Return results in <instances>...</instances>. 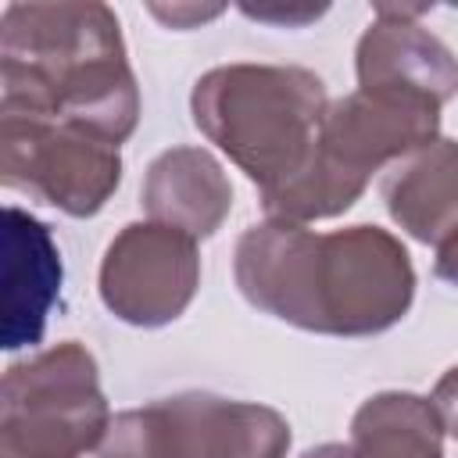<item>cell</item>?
<instances>
[{"label": "cell", "mask_w": 458, "mask_h": 458, "mask_svg": "<svg viewBox=\"0 0 458 458\" xmlns=\"http://www.w3.org/2000/svg\"><path fill=\"white\" fill-rule=\"evenodd\" d=\"M111 426L97 358L61 340L14 361L0 383V458H82Z\"/></svg>", "instance_id": "cell-5"}, {"label": "cell", "mask_w": 458, "mask_h": 458, "mask_svg": "<svg viewBox=\"0 0 458 458\" xmlns=\"http://www.w3.org/2000/svg\"><path fill=\"white\" fill-rule=\"evenodd\" d=\"M383 204L397 229L419 243H440L458 229V140H433L383 175Z\"/></svg>", "instance_id": "cell-12"}, {"label": "cell", "mask_w": 458, "mask_h": 458, "mask_svg": "<svg viewBox=\"0 0 458 458\" xmlns=\"http://www.w3.org/2000/svg\"><path fill=\"white\" fill-rule=\"evenodd\" d=\"M61 250L50 229L7 204L4 208V351L36 347L47 315L61 297Z\"/></svg>", "instance_id": "cell-10"}, {"label": "cell", "mask_w": 458, "mask_h": 458, "mask_svg": "<svg viewBox=\"0 0 458 458\" xmlns=\"http://www.w3.org/2000/svg\"><path fill=\"white\" fill-rule=\"evenodd\" d=\"M326 82L301 64H218L193 82V125L268 193L301 172L326 118Z\"/></svg>", "instance_id": "cell-3"}, {"label": "cell", "mask_w": 458, "mask_h": 458, "mask_svg": "<svg viewBox=\"0 0 458 458\" xmlns=\"http://www.w3.org/2000/svg\"><path fill=\"white\" fill-rule=\"evenodd\" d=\"M0 168L21 190L72 218H93L122 182L114 143L50 118L0 114Z\"/></svg>", "instance_id": "cell-7"}, {"label": "cell", "mask_w": 458, "mask_h": 458, "mask_svg": "<svg viewBox=\"0 0 458 458\" xmlns=\"http://www.w3.org/2000/svg\"><path fill=\"white\" fill-rule=\"evenodd\" d=\"M0 114L68 122L122 147L140 122V86L118 14L97 0L7 4Z\"/></svg>", "instance_id": "cell-2"}, {"label": "cell", "mask_w": 458, "mask_h": 458, "mask_svg": "<svg viewBox=\"0 0 458 458\" xmlns=\"http://www.w3.org/2000/svg\"><path fill=\"white\" fill-rule=\"evenodd\" d=\"M233 276L250 308L322 336L386 333L415 301L408 247L369 222L315 233L265 218L236 240Z\"/></svg>", "instance_id": "cell-1"}, {"label": "cell", "mask_w": 458, "mask_h": 458, "mask_svg": "<svg viewBox=\"0 0 458 458\" xmlns=\"http://www.w3.org/2000/svg\"><path fill=\"white\" fill-rule=\"evenodd\" d=\"M440 140V107L419 97L354 89L329 100L315 147L297 175L261 193V208L279 222H318L344 215L369 186L372 172Z\"/></svg>", "instance_id": "cell-4"}, {"label": "cell", "mask_w": 458, "mask_h": 458, "mask_svg": "<svg viewBox=\"0 0 458 458\" xmlns=\"http://www.w3.org/2000/svg\"><path fill=\"white\" fill-rule=\"evenodd\" d=\"M429 4H376L372 25L354 47L358 89L419 97L437 107L458 97V57L419 25Z\"/></svg>", "instance_id": "cell-9"}, {"label": "cell", "mask_w": 458, "mask_h": 458, "mask_svg": "<svg viewBox=\"0 0 458 458\" xmlns=\"http://www.w3.org/2000/svg\"><path fill=\"white\" fill-rule=\"evenodd\" d=\"M140 204L150 222L208 240L233 211V182L211 150L168 147L147 165Z\"/></svg>", "instance_id": "cell-11"}, {"label": "cell", "mask_w": 458, "mask_h": 458, "mask_svg": "<svg viewBox=\"0 0 458 458\" xmlns=\"http://www.w3.org/2000/svg\"><path fill=\"white\" fill-rule=\"evenodd\" d=\"M301 458H354V451H351V444H315V447H308Z\"/></svg>", "instance_id": "cell-18"}, {"label": "cell", "mask_w": 458, "mask_h": 458, "mask_svg": "<svg viewBox=\"0 0 458 458\" xmlns=\"http://www.w3.org/2000/svg\"><path fill=\"white\" fill-rule=\"evenodd\" d=\"M290 440L268 404L186 390L111 415L97 458H286Z\"/></svg>", "instance_id": "cell-6"}, {"label": "cell", "mask_w": 458, "mask_h": 458, "mask_svg": "<svg viewBox=\"0 0 458 458\" xmlns=\"http://www.w3.org/2000/svg\"><path fill=\"white\" fill-rule=\"evenodd\" d=\"M354 458H444V426L429 397L383 390L351 419Z\"/></svg>", "instance_id": "cell-13"}, {"label": "cell", "mask_w": 458, "mask_h": 458, "mask_svg": "<svg viewBox=\"0 0 458 458\" xmlns=\"http://www.w3.org/2000/svg\"><path fill=\"white\" fill-rule=\"evenodd\" d=\"M433 272L437 279L458 286V229L447 233L440 243H437V258H433Z\"/></svg>", "instance_id": "cell-17"}, {"label": "cell", "mask_w": 458, "mask_h": 458, "mask_svg": "<svg viewBox=\"0 0 458 458\" xmlns=\"http://www.w3.org/2000/svg\"><path fill=\"white\" fill-rule=\"evenodd\" d=\"M104 308L136 329L175 322L200 286V250L182 229L161 222H129L114 233L100 261Z\"/></svg>", "instance_id": "cell-8"}, {"label": "cell", "mask_w": 458, "mask_h": 458, "mask_svg": "<svg viewBox=\"0 0 458 458\" xmlns=\"http://www.w3.org/2000/svg\"><path fill=\"white\" fill-rule=\"evenodd\" d=\"M240 11L247 18H258V21H268V25L301 29L315 18H322L329 7L326 4H240Z\"/></svg>", "instance_id": "cell-14"}, {"label": "cell", "mask_w": 458, "mask_h": 458, "mask_svg": "<svg viewBox=\"0 0 458 458\" xmlns=\"http://www.w3.org/2000/svg\"><path fill=\"white\" fill-rule=\"evenodd\" d=\"M222 11H225L222 4H172V7H165V4H150V14L161 18V21L172 25V29H193V25H204V21L218 18Z\"/></svg>", "instance_id": "cell-15"}, {"label": "cell", "mask_w": 458, "mask_h": 458, "mask_svg": "<svg viewBox=\"0 0 458 458\" xmlns=\"http://www.w3.org/2000/svg\"><path fill=\"white\" fill-rule=\"evenodd\" d=\"M429 401H433V408H437V415H440L444 433H451V437L458 440V365H451V369L437 379Z\"/></svg>", "instance_id": "cell-16"}]
</instances>
